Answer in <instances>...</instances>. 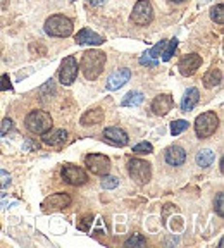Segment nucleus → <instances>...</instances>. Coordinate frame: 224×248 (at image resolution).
<instances>
[{
	"label": "nucleus",
	"instance_id": "1",
	"mask_svg": "<svg viewBox=\"0 0 224 248\" xmlns=\"http://www.w3.org/2000/svg\"><path fill=\"white\" fill-rule=\"evenodd\" d=\"M105 61H107V57L102 50H86L81 57L80 69L85 74L86 79H97L104 73Z\"/></svg>",
	"mask_w": 224,
	"mask_h": 248
},
{
	"label": "nucleus",
	"instance_id": "2",
	"mask_svg": "<svg viewBox=\"0 0 224 248\" xmlns=\"http://www.w3.org/2000/svg\"><path fill=\"white\" fill-rule=\"evenodd\" d=\"M45 31L50 36L66 38L73 33V21L62 14H54L45 21Z\"/></svg>",
	"mask_w": 224,
	"mask_h": 248
},
{
	"label": "nucleus",
	"instance_id": "3",
	"mask_svg": "<svg viewBox=\"0 0 224 248\" xmlns=\"http://www.w3.org/2000/svg\"><path fill=\"white\" fill-rule=\"evenodd\" d=\"M28 131H31L33 135H43L52 128V117L45 110H31L24 119Z\"/></svg>",
	"mask_w": 224,
	"mask_h": 248
},
{
	"label": "nucleus",
	"instance_id": "4",
	"mask_svg": "<svg viewBox=\"0 0 224 248\" xmlns=\"http://www.w3.org/2000/svg\"><path fill=\"white\" fill-rule=\"evenodd\" d=\"M219 128V117L216 112H204L195 121V133L198 138H209Z\"/></svg>",
	"mask_w": 224,
	"mask_h": 248
},
{
	"label": "nucleus",
	"instance_id": "5",
	"mask_svg": "<svg viewBox=\"0 0 224 248\" xmlns=\"http://www.w3.org/2000/svg\"><path fill=\"white\" fill-rule=\"evenodd\" d=\"M128 172L131 176V179L136 183V185L143 186L147 185L152 178V169H150V164L147 160H142V159H131L128 162Z\"/></svg>",
	"mask_w": 224,
	"mask_h": 248
},
{
	"label": "nucleus",
	"instance_id": "6",
	"mask_svg": "<svg viewBox=\"0 0 224 248\" xmlns=\"http://www.w3.org/2000/svg\"><path fill=\"white\" fill-rule=\"evenodd\" d=\"M85 166L92 174L105 176L111 170V159H109L107 155H102V154H90L86 155Z\"/></svg>",
	"mask_w": 224,
	"mask_h": 248
},
{
	"label": "nucleus",
	"instance_id": "7",
	"mask_svg": "<svg viewBox=\"0 0 224 248\" xmlns=\"http://www.w3.org/2000/svg\"><path fill=\"white\" fill-rule=\"evenodd\" d=\"M154 19V9H152V4L148 0H138L133 7L131 12V21L138 26H147V24L152 23Z\"/></svg>",
	"mask_w": 224,
	"mask_h": 248
},
{
	"label": "nucleus",
	"instance_id": "8",
	"mask_svg": "<svg viewBox=\"0 0 224 248\" xmlns=\"http://www.w3.org/2000/svg\"><path fill=\"white\" fill-rule=\"evenodd\" d=\"M78 78V62L73 55H67L61 64V69H59V79L64 86H69L76 81Z\"/></svg>",
	"mask_w": 224,
	"mask_h": 248
},
{
	"label": "nucleus",
	"instance_id": "9",
	"mask_svg": "<svg viewBox=\"0 0 224 248\" xmlns=\"http://www.w3.org/2000/svg\"><path fill=\"white\" fill-rule=\"evenodd\" d=\"M61 174H62V179H64L67 185H73V186H81L88 181V174L78 166H69V164H67V166L62 167Z\"/></svg>",
	"mask_w": 224,
	"mask_h": 248
},
{
	"label": "nucleus",
	"instance_id": "10",
	"mask_svg": "<svg viewBox=\"0 0 224 248\" xmlns=\"http://www.w3.org/2000/svg\"><path fill=\"white\" fill-rule=\"evenodd\" d=\"M71 197L67 193H54L42 202L43 210H62L71 205Z\"/></svg>",
	"mask_w": 224,
	"mask_h": 248
},
{
	"label": "nucleus",
	"instance_id": "11",
	"mask_svg": "<svg viewBox=\"0 0 224 248\" xmlns=\"http://www.w3.org/2000/svg\"><path fill=\"white\" fill-rule=\"evenodd\" d=\"M202 66V57L198 54H188L179 61L178 69L183 76H192L197 73V69Z\"/></svg>",
	"mask_w": 224,
	"mask_h": 248
},
{
	"label": "nucleus",
	"instance_id": "12",
	"mask_svg": "<svg viewBox=\"0 0 224 248\" xmlns=\"http://www.w3.org/2000/svg\"><path fill=\"white\" fill-rule=\"evenodd\" d=\"M104 138H105V141L116 145V147H126L128 141H129L126 131L121 129V128H116V126H112V128H105Z\"/></svg>",
	"mask_w": 224,
	"mask_h": 248
},
{
	"label": "nucleus",
	"instance_id": "13",
	"mask_svg": "<svg viewBox=\"0 0 224 248\" xmlns=\"http://www.w3.org/2000/svg\"><path fill=\"white\" fill-rule=\"evenodd\" d=\"M173 107H174V100L167 93L166 95H159L152 102V110H154L155 116H166L169 110H173Z\"/></svg>",
	"mask_w": 224,
	"mask_h": 248
},
{
	"label": "nucleus",
	"instance_id": "14",
	"mask_svg": "<svg viewBox=\"0 0 224 248\" xmlns=\"http://www.w3.org/2000/svg\"><path fill=\"white\" fill-rule=\"evenodd\" d=\"M129 78H131V71L123 67V69L116 71V73H112L107 79V90L114 92V90H119L123 85H126L129 81Z\"/></svg>",
	"mask_w": 224,
	"mask_h": 248
},
{
	"label": "nucleus",
	"instance_id": "15",
	"mask_svg": "<svg viewBox=\"0 0 224 248\" xmlns=\"http://www.w3.org/2000/svg\"><path fill=\"white\" fill-rule=\"evenodd\" d=\"M104 42H105L104 36H100L98 33H95V31L88 30V28L78 31V35H76L78 45H102Z\"/></svg>",
	"mask_w": 224,
	"mask_h": 248
},
{
	"label": "nucleus",
	"instance_id": "16",
	"mask_svg": "<svg viewBox=\"0 0 224 248\" xmlns=\"http://www.w3.org/2000/svg\"><path fill=\"white\" fill-rule=\"evenodd\" d=\"M67 140V131L66 129H48L47 133L42 135V141L45 145H50V147H57L62 145Z\"/></svg>",
	"mask_w": 224,
	"mask_h": 248
},
{
	"label": "nucleus",
	"instance_id": "17",
	"mask_svg": "<svg viewBox=\"0 0 224 248\" xmlns=\"http://www.w3.org/2000/svg\"><path fill=\"white\" fill-rule=\"evenodd\" d=\"M186 160V152L178 145H173L166 150V162L171 166H183Z\"/></svg>",
	"mask_w": 224,
	"mask_h": 248
},
{
	"label": "nucleus",
	"instance_id": "18",
	"mask_svg": "<svg viewBox=\"0 0 224 248\" xmlns=\"http://www.w3.org/2000/svg\"><path fill=\"white\" fill-rule=\"evenodd\" d=\"M104 119H105V114L100 107L90 108V110H86L81 116V124L83 126H97V124H100Z\"/></svg>",
	"mask_w": 224,
	"mask_h": 248
},
{
	"label": "nucleus",
	"instance_id": "19",
	"mask_svg": "<svg viewBox=\"0 0 224 248\" xmlns=\"http://www.w3.org/2000/svg\"><path fill=\"white\" fill-rule=\"evenodd\" d=\"M198 100H200V93H198V90L190 88L188 92L185 93V97H183V100H181V110L183 112H190V110L198 104Z\"/></svg>",
	"mask_w": 224,
	"mask_h": 248
},
{
	"label": "nucleus",
	"instance_id": "20",
	"mask_svg": "<svg viewBox=\"0 0 224 248\" xmlns=\"http://www.w3.org/2000/svg\"><path fill=\"white\" fill-rule=\"evenodd\" d=\"M221 81H223V73H221V69H216V67H212V69L204 76L205 88H216V86L221 85Z\"/></svg>",
	"mask_w": 224,
	"mask_h": 248
},
{
	"label": "nucleus",
	"instance_id": "21",
	"mask_svg": "<svg viewBox=\"0 0 224 248\" xmlns=\"http://www.w3.org/2000/svg\"><path fill=\"white\" fill-rule=\"evenodd\" d=\"M214 160H216V154H214L210 148H204V150L198 152L197 157H195V162H197V166H200V167L212 166Z\"/></svg>",
	"mask_w": 224,
	"mask_h": 248
},
{
	"label": "nucleus",
	"instance_id": "22",
	"mask_svg": "<svg viewBox=\"0 0 224 248\" xmlns=\"http://www.w3.org/2000/svg\"><path fill=\"white\" fill-rule=\"evenodd\" d=\"M143 102V93L142 92H129L126 97L123 98L121 105L123 107H136Z\"/></svg>",
	"mask_w": 224,
	"mask_h": 248
},
{
	"label": "nucleus",
	"instance_id": "23",
	"mask_svg": "<svg viewBox=\"0 0 224 248\" xmlns=\"http://www.w3.org/2000/svg\"><path fill=\"white\" fill-rule=\"evenodd\" d=\"M186 129H188V121L178 119V121H174V123H171V133H173V136L181 135V133L186 131Z\"/></svg>",
	"mask_w": 224,
	"mask_h": 248
},
{
	"label": "nucleus",
	"instance_id": "24",
	"mask_svg": "<svg viewBox=\"0 0 224 248\" xmlns=\"http://www.w3.org/2000/svg\"><path fill=\"white\" fill-rule=\"evenodd\" d=\"M176 46H178V40L173 38L169 40V43H167V46H164V50H162V61H171V57L174 55V50H176Z\"/></svg>",
	"mask_w": 224,
	"mask_h": 248
},
{
	"label": "nucleus",
	"instance_id": "25",
	"mask_svg": "<svg viewBox=\"0 0 224 248\" xmlns=\"http://www.w3.org/2000/svg\"><path fill=\"white\" fill-rule=\"evenodd\" d=\"M223 12H224L223 4H217L216 7L210 9V17H212L217 24H223L224 23V14H223Z\"/></svg>",
	"mask_w": 224,
	"mask_h": 248
},
{
	"label": "nucleus",
	"instance_id": "26",
	"mask_svg": "<svg viewBox=\"0 0 224 248\" xmlns=\"http://www.w3.org/2000/svg\"><path fill=\"white\" fill-rule=\"evenodd\" d=\"M126 247H145V245H147V240H145V238L142 236V234H133L131 238H129V240H126Z\"/></svg>",
	"mask_w": 224,
	"mask_h": 248
},
{
	"label": "nucleus",
	"instance_id": "27",
	"mask_svg": "<svg viewBox=\"0 0 224 248\" xmlns=\"http://www.w3.org/2000/svg\"><path fill=\"white\" fill-rule=\"evenodd\" d=\"M117 185H119V179L114 178V176L105 174L104 179H102V188H104V190H114Z\"/></svg>",
	"mask_w": 224,
	"mask_h": 248
},
{
	"label": "nucleus",
	"instance_id": "28",
	"mask_svg": "<svg viewBox=\"0 0 224 248\" xmlns=\"http://www.w3.org/2000/svg\"><path fill=\"white\" fill-rule=\"evenodd\" d=\"M133 152H135V154H140V155L152 154V152H154V147H152V143H148V141H142V143L133 147Z\"/></svg>",
	"mask_w": 224,
	"mask_h": 248
},
{
	"label": "nucleus",
	"instance_id": "29",
	"mask_svg": "<svg viewBox=\"0 0 224 248\" xmlns=\"http://www.w3.org/2000/svg\"><path fill=\"white\" fill-rule=\"evenodd\" d=\"M164 46H166V42H159L157 45H154V46H152V48H150V52H147V54L150 55L152 59H159V55L162 54Z\"/></svg>",
	"mask_w": 224,
	"mask_h": 248
},
{
	"label": "nucleus",
	"instance_id": "30",
	"mask_svg": "<svg viewBox=\"0 0 224 248\" xmlns=\"http://www.w3.org/2000/svg\"><path fill=\"white\" fill-rule=\"evenodd\" d=\"M140 64H142V66L155 67L159 64V59H152L148 54H143L142 57H140Z\"/></svg>",
	"mask_w": 224,
	"mask_h": 248
},
{
	"label": "nucleus",
	"instance_id": "31",
	"mask_svg": "<svg viewBox=\"0 0 224 248\" xmlns=\"http://www.w3.org/2000/svg\"><path fill=\"white\" fill-rule=\"evenodd\" d=\"M7 90H12L11 79H9L7 74H2L0 76V92H7Z\"/></svg>",
	"mask_w": 224,
	"mask_h": 248
},
{
	"label": "nucleus",
	"instance_id": "32",
	"mask_svg": "<svg viewBox=\"0 0 224 248\" xmlns=\"http://www.w3.org/2000/svg\"><path fill=\"white\" fill-rule=\"evenodd\" d=\"M11 185V174L0 169V188H7Z\"/></svg>",
	"mask_w": 224,
	"mask_h": 248
},
{
	"label": "nucleus",
	"instance_id": "33",
	"mask_svg": "<svg viewBox=\"0 0 224 248\" xmlns=\"http://www.w3.org/2000/svg\"><path fill=\"white\" fill-rule=\"evenodd\" d=\"M216 210H217V214H219V216H224V193H217Z\"/></svg>",
	"mask_w": 224,
	"mask_h": 248
},
{
	"label": "nucleus",
	"instance_id": "34",
	"mask_svg": "<svg viewBox=\"0 0 224 248\" xmlns=\"http://www.w3.org/2000/svg\"><path fill=\"white\" fill-rule=\"evenodd\" d=\"M14 203H17V200H7V197H5V193H2V191H0V209H5V207H11V205H14Z\"/></svg>",
	"mask_w": 224,
	"mask_h": 248
},
{
	"label": "nucleus",
	"instance_id": "35",
	"mask_svg": "<svg viewBox=\"0 0 224 248\" xmlns=\"http://www.w3.org/2000/svg\"><path fill=\"white\" fill-rule=\"evenodd\" d=\"M11 129H12V121L7 117V119H4V121H2V124H0V133H2V135H5V133L11 131Z\"/></svg>",
	"mask_w": 224,
	"mask_h": 248
},
{
	"label": "nucleus",
	"instance_id": "36",
	"mask_svg": "<svg viewBox=\"0 0 224 248\" xmlns=\"http://www.w3.org/2000/svg\"><path fill=\"white\" fill-rule=\"evenodd\" d=\"M24 150H38V143H36V141H31V140H26V141H24Z\"/></svg>",
	"mask_w": 224,
	"mask_h": 248
},
{
	"label": "nucleus",
	"instance_id": "37",
	"mask_svg": "<svg viewBox=\"0 0 224 248\" xmlns=\"http://www.w3.org/2000/svg\"><path fill=\"white\" fill-rule=\"evenodd\" d=\"M88 4L93 5V7H100V5L105 4V0H88Z\"/></svg>",
	"mask_w": 224,
	"mask_h": 248
},
{
	"label": "nucleus",
	"instance_id": "38",
	"mask_svg": "<svg viewBox=\"0 0 224 248\" xmlns=\"http://www.w3.org/2000/svg\"><path fill=\"white\" fill-rule=\"evenodd\" d=\"M5 4H7V0H0V7H4Z\"/></svg>",
	"mask_w": 224,
	"mask_h": 248
},
{
	"label": "nucleus",
	"instance_id": "39",
	"mask_svg": "<svg viewBox=\"0 0 224 248\" xmlns=\"http://www.w3.org/2000/svg\"><path fill=\"white\" fill-rule=\"evenodd\" d=\"M171 2H176V4H181V2H185V0H171Z\"/></svg>",
	"mask_w": 224,
	"mask_h": 248
},
{
	"label": "nucleus",
	"instance_id": "40",
	"mask_svg": "<svg viewBox=\"0 0 224 248\" xmlns=\"http://www.w3.org/2000/svg\"><path fill=\"white\" fill-rule=\"evenodd\" d=\"M73 2H74V0H73Z\"/></svg>",
	"mask_w": 224,
	"mask_h": 248
}]
</instances>
